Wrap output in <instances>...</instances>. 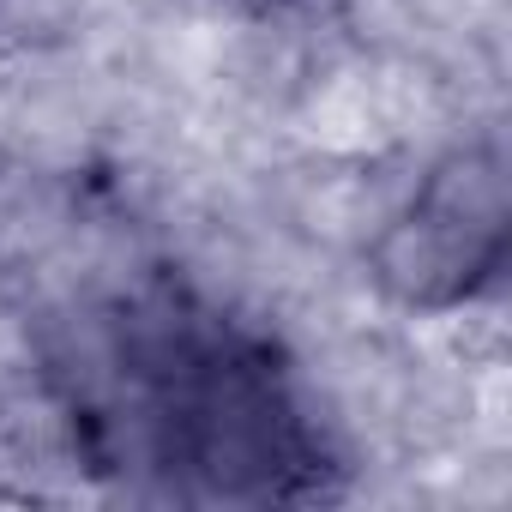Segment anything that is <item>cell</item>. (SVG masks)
<instances>
[{
	"label": "cell",
	"mask_w": 512,
	"mask_h": 512,
	"mask_svg": "<svg viewBox=\"0 0 512 512\" xmlns=\"http://www.w3.org/2000/svg\"><path fill=\"white\" fill-rule=\"evenodd\" d=\"M79 464L181 506H302L344 488V458L284 344L151 272L91 302L43 368Z\"/></svg>",
	"instance_id": "1"
},
{
	"label": "cell",
	"mask_w": 512,
	"mask_h": 512,
	"mask_svg": "<svg viewBox=\"0 0 512 512\" xmlns=\"http://www.w3.org/2000/svg\"><path fill=\"white\" fill-rule=\"evenodd\" d=\"M512 247V175L494 133L452 145L368 247V278L410 314L476 302Z\"/></svg>",
	"instance_id": "2"
}]
</instances>
